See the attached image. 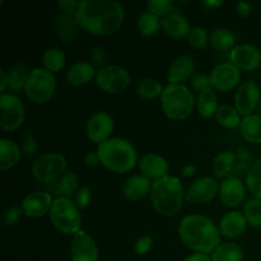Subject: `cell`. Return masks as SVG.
<instances>
[{"label":"cell","instance_id":"35","mask_svg":"<svg viewBox=\"0 0 261 261\" xmlns=\"http://www.w3.org/2000/svg\"><path fill=\"white\" fill-rule=\"evenodd\" d=\"M42 64L46 70L51 71L53 74L59 73L63 70L66 64V56L60 48L51 47L43 53L42 55Z\"/></svg>","mask_w":261,"mask_h":261},{"label":"cell","instance_id":"2","mask_svg":"<svg viewBox=\"0 0 261 261\" xmlns=\"http://www.w3.org/2000/svg\"><path fill=\"white\" fill-rule=\"evenodd\" d=\"M178 236L191 251L212 255L221 245L219 227L211 218L201 214H189L180 222Z\"/></svg>","mask_w":261,"mask_h":261},{"label":"cell","instance_id":"40","mask_svg":"<svg viewBox=\"0 0 261 261\" xmlns=\"http://www.w3.org/2000/svg\"><path fill=\"white\" fill-rule=\"evenodd\" d=\"M147 7L148 10L158 18H165L175 12V4L171 0H148Z\"/></svg>","mask_w":261,"mask_h":261},{"label":"cell","instance_id":"31","mask_svg":"<svg viewBox=\"0 0 261 261\" xmlns=\"http://www.w3.org/2000/svg\"><path fill=\"white\" fill-rule=\"evenodd\" d=\"M234 165H236V154L231 150L221 152L216 155L213 161L214 176L217 178L229 177V173L233 172Z\"/></svg>","mask_w":261,"mask_h":261},{"label":"cell","instance_id":"24","mask_svg":"<svg viewBox=\"0 0 261 261\" xmlns=\"http://www.w3.org/2000/svg\"><path fill=\"white\" fill-rule=\"evenodd\" d=\"M96 66L91 61H76L66 71V81L74 87H82L96 78Z\"/></svg>","mask_w":261,"mask_h":261},{"label":"cell","instance_id":"46","mask_svg":"<svg viewBox=\"0 0 261 261\" xmlns=\"http://www.w3.org/2000/svg\"><path fill=\"white\" fill-rule=\"evenodd\" d=\"M152 246H153V239H152V237L148 236V234H143V236H140L139 239L137 240V242H135L134 252L137 255H140V256H143V255H147L148 252L150 251Z\"/></svg>","mask_w":261,"mask_h":261},{"label":"cell","instance_id":"8","mask_svg":"<svg viewBox=\"0 0 261 261\" xmlns=\"http://www.w3.org/2000/svg\"><path fill=\"white\" fill-rule=\"evenodd\" d=\"M66 160L59 153H43L32 165V175L40 184H54L65 173Z\"/></svg>","mask_w":261,"mask_h":261},{"label":"cell","instance_id":"52","mask_svg":"<svg viewBox=\"0 0 261 261\" xmlns=\"http://www.w3.org/2000/svg\"><path fill=\"white\" fill-rule=\"evenodd\" d=\"M184 261H212L211 255L206 254H199V252H193L191 255H189Z\"/></svg>","mask_w":261,"mask_h":261},{"label":"cell","instance_id":"1","mask_svg":"<svg viewBox=\"0 0 261 261\" xmlns=\"http://www.w3.org/2000/svg\"><path fill=\"white\" fill-rule=\"evenodd\" d=\"M79 28L96 36H110L121 28L124 7L116 0H82L75 13Z\"/></svg>","mask_w":261,"mask_h":261},{"label":"cell","instance_id":"10","mask_svg":"<svg viewBox=\"0 0 261 261\" xmlns=\"http://www.w3.org/2000/svg\"><path fill=\"white\" fill-rule=\"evenodd\" d=\"M96 83L99 89L109 94L124 92L130 84V74L125 68L119 65H106L99 68L96 74Z\"/></svg>","mask_w":261,"mask_h":261},{"label":"cell","instance_id":"5","mask_svg":"<svg viewBox=\"0 0 261 261\" xmlns=\"http://www.w3.org/2000/svg\"><path fill=\"white\" fill-rule=\"evenodd\" d=\"M162 110L171 120H185L193 112L196 105L194 93L185 84H168L161 96Z\"/></svg>","mask_w":261,"mask_h":261},{"label":"cell","instance_id":"37","mask_svg":"<svg viewBox=\"0 0 261 261\" xmlns=\"http://www.w3.org/2000/svg\"><path fill=\"white\" fill-rule=\"evenodd\" d=\"M137 27L140 35L144 36V37H152L160 31L162 25H161V19L157 15L150 12H145L138 18Z\"/></svg>","mask_w":261,"mask_h":261},{"label":"cell","instance_id":"14","mask_svg":"<svg viewBox=\"0 0 261 261\" xmlns=\"http://www.w3.org/2000/svg\"><path fill=\"white\" fill-rule=\"evenodd\" d=\"M115 129L114 119L110 114L105 111H98L92 115L87 121L86 132L87 137L92 143L102 144L111 139V134Z\"/></svg>","mask_w":261,"mask_h":261},{"label":"cell","instance_id":"38","mask_svg":"<svg viewBox=\"0 0 261 261\" xmlns=\"http://www.w3.org/2000/svg\"><path fill=\"white\" fill-rule=\"evenodd\" d=\"M163 87L157 79L154 78H144L138 82L137 93L138 96L144 99H153L162 96Z\"/></svg>","mask_w":261,"mask_h":261},{"label":"cell","instance_id":"6","mask_svg":"<svg viewBox=\"0 0 261 261\" xmlns=\"http://www.w3.org/2000/svg\"><path fill=\"white\" fill-rule=\"evenodd\" d=\"M50 222L64 234H75L81 231L82 216L79 208L71 199L56 198L50 209Z\"/></svg>","mask_w":261,"mask_h":261},{"label":"cell","instance_id":"20","mask_svg":"<svg viewBox=\"0 0 261 261\" xmlns=\"http://www.w3.org/2000/svg\"><path fill=\"white\" fill-rule=\"evenodd\" d=\"M195 60L191 55H181L172 61L167 73L170 84H184L190 81L195 71Z\"/></svg>","mask_w":261,"mask_h":261},{"label":"cell","instance_id":"56","mask_svg":"<svg viewBox=\"0 0 261 261\" xmlns=\"http://www.w3.org/2000/svg\"><path fill=\"white\" fill-rule=\"evenodd\" d=\"M260 79H261V71H260Z\"/></svg>","mask_w":261,"mask_h":261},{"label":"cell","instance_id":"22","mask_svg":"<svg viewBox=\"0 0 261 261\" xmlns=\"http://www.w3.org/2000/svg\"><path fill=\"white\" fill-rule=\"evenodd\" d=\"M161 25L167 36H170L173 40H182L188 38L189 33L191 31L190 22L185 15L178 12H173L168 14L167 17L161 19Z\"/></svg>","mask_w":261,"mask_h":261},{"label":"cell","instance_id":"47","mask_svg":"<svg viewBox=\"0 0 261 261\" xmlns=\"http://www.w3.org/2000/svg\"><path fill=\"white\" fill-rule=\"evenodd\" d=\"M92 193L88 186H82L75 194V204L79 209H84L91 203Z\"/></svg>","mask_w":261,"mask_h":261},{"label":"cell","instance_id":"30","mask_svg":"<svg viewBox=\"0 0 261 261\" xmlns=\"http://www.w3.org/2000/svg\"><path fill=\"white\" fill-rule=\"evenodd\" d=\"M211 257L212 261H244L245 252L236 242H224L214 250Z\"/></svg>","mask_w":261,"mask_h":261},{"label":"cell","instance_id":"9","mask_svg":"<svg viewBox=\"0 0 261 261\" xmlns=\"http://www.w3.org/2000/svg\"><path fill=\"white\" fill-rule=\"evenodd\" d=\"M25 119L22 99L13 93L0 94V127L5 132L19 129Z\"/></svg>","mask_w":261,"mask_h":261},{"label":"cell","instance_id":"42","mask_svg":"<svg viewBox=\"0 0 261 261\" xmlns=\"http://www.w3.org/2000/svg\"><path fill=\"white\" fill-rule=\"evenodd\" d=\"M23 211L22 206H17V205H12L9 208L5 209L2 214V223L4 224L5 227H10L14 226L23 216Z\"/></svg>","mask_w":261,"mask_h":261},{"label":"cell","instance_id":"13","mask_svg":"<svg viewBox=\"0 0 261 261\" xmlns=\"http://www.w3.org/2000/svg\"><path fill=\"white\" fill-rule=\"evenodd\" d=\"M261 99V92L259 86L255 82H244L239 86L234 93V107L240 115L250 116L254 115L255 110L259 107Z\"/></svg>","mask_w":261,"mask_h":261},{"label":"cell","instance_id":"21","mask_svg":"<svg viewBox=\"0 0 261 261\" xmlns=\"http://www.w3.org/2000/svg\"><path fill=\"white\" fill-rule=\"evenodd\" d=\"M247 221L241 212L232 211L224 214L219 222V232L226 239H237L247 229Z\"/></svg>","mask_w":261,"mask_h":261},{"label":"cell","instance_id":"4","mask_svg":"<svg viewBox=\"0 0 261 261\" xmlns=\"http://www.w3.org/2000/svg\"><path fill=\"white\" fill-rule=\"evenodd\" d=\"M150 201L154 211L161 216H176L182 208L184 203V188L180 178L166 176L154 181L150 191Z\"/></svg>","mask_w":261,"mask_h":261},{"label":"cell","instance_id":"49","mask_svg":"<svg viewBox=\"0 0 261 261\" xmlns=\"http://www.w3.org/2000/svg\"><path fill=\"white\" fill-rule=\"evenodd\" d=\"M236 10H237V13L241 15V17L247 18L251 15L252 5L250 4V3H246V2H240V3H237Z\"/></svg>","mask_w":261,"mask_h":261},{"label":"cell","instance_id":"41","mask_svg":"<svg viewBox=\"0 0 261 261\" xmlns=\"http://www.w3.org/2000/svg\"><path fill=\"white\" fill-rule=\"evenodd\" d=\"M209 38L211 37L208 36V32H206L205 28L194 27L191 28L190 33H189L188 42L193 48L200 50V48H204L206 45H208Z\"/></svg>","mask_w":261,"mask_h":261},{"label":"cell","instance_id":"54","mask_svg":"<svg viewBox=\"0 0 261 261\" xmlns=\"http://www.w3.org/2000/svg\"><path fill=\"white\" fill-rule=\"evenodd\" d=\"M223 4L222 2H219V0H205V2H203V5L206 8V9H216V8H219L221 5Z\"/></svg>","mask_w":261,"mask_h":261},{"label":"cell","instance_id":"19","mask_svg":"<svg viewBox=\"0 0 261 261\" xmlns=\"http://www.w3.org/2000/svg\"><path fill=\"white\" fill-rule=\"evenodd\" d=\"M139 170L143 176L149 178L150 181H158L168 176V163L162 155L157 153H147L143 155L138 162Z\"/></svg>","mask_w":261,"mask_h":261},{"label":"cell","instance_id":"26","mask_svg":"<svg viewBox=\"0 0 261 261\" xmlns=\"http://www.w3.org/2000/svg\"><path fill=\"white\" fill-rule=\"evenodd\" d=\"M79 190V177L75 172H65L58 181L51 184V195L71 199Z\"/></svg>","mask_w":261,"mask_h":261},{"label":"cell","instance_id":"50","mask_svg":"<svg viewBox=\"0 0 261 261\" xmlns=\"http://www.w3.org/2000/svg\"><path fill=\"white\" fill-rule=\"evenodd\" d=\"M84 163H86L88 167H96L101 163L99 161V155L97 152H88L86 155H84Z\"/></svg>","mask_w":261,"mask_h":261},{"label":"cell","instance_id":"29","mask_svg":"<svg viewBox=\"0 0 261 261\" xmlns=\"http://www.w3.org/2000/svg\"><path fill=\"white\" fill-rule=\"evenodd\" d=\"M218 107V98H217V94L213 88L206 89L198 96L196 110L203 119H211V117L216 116Z\"/></svg>","mask_w":261,"mask_h":261},{"label":"cell","instance_id":"27","mask_svg":"<svg viewBox=\"0 0 261 261\" xmlns=\"http://www.w3.org/2000/svg\"><path fill=\"white\" fill-rule=\"evenodd\" d=\"M20 147L13 140L3 138L0 140V168L3 171L15 167L20 161Z\"/></svg>","mask_w":261,"mask_h":261},{"label":"cell","instance_id":"3","mask_svg":"<svg viewBox=\"0 0 261 261\" xmlns=\"http://www.w3.org/2000/svg\"><path fill=\"white\" fill-rule=\"evenodd\" d=\"M101 165L115 173L130 172L138 163V153L133 143L122 138H111L97 148Z\"/></svg>","mask_w":261,"mask_h":261},{"label":"cell","instance_id":"34","mask_svg":"<svg viewBox=\"0 0 261 261\" xmlns=\"http://www.w3.org/2000/svg\"><path fill=\"white\" fill-rule=\"evenodd\" d=\"M30 73L31 71L28 70L27 66L22 65V64H17V65H14L8 71V78H9V87H8V89H9L10 93L17 94L20 91H24Z\"/></svg>","mask_w":261,"mask_h":261},{"label":"cell","instance_id":"17","mask_svg":"<svg viewBox=\"0 0 261 261\" xmlns=\"http://www.w3.org/2000/svg\"><path fill=\"white\" fill-rule=\"evenodd\" d=\"M246 185L237 176H229L219 186V199L227 208H236L246 198Z\"/></svg>","mask_w":261,"mask_h":261},{"label":"cell","instance_id":"12","mask_svg":"<svg viewBox=\"0 0 261 261\" xmlns=\"http://www.w3.org/2000/svg\"><path fill=\"white\" fill-rule=\"evenodd\" d=\"M219 186L217 178L211 176L198 177L186 190L185 200L194 204L211 203L219 194Z\"/></svg>","mask_w":261,"mask_h":261},{"label":"cell","instance_id":"18","mask_svg":"<svg viewBox=\"0 0 261 261\" xmlns=\"http://www.w3.org/2000/svg\"><path fill=\"white\" fill-rule=\"evenodd\" d=\"M54 199L47 191H35L28 194L22 203V211L24 216L30 218H40L46 213H50Z\"/></svg>","mask_w":261,"mask_h":261},{"label":"cell","instance_id":"53","mask_svg":"<svg viewBox=\"0 0 261 261\" xmlns=\"http://www.w3.org/2000/svg\"><path fill=\"white\" fill-rule=\"evenodd\" d=\"M196 167L194 165H186L184 166L182 170H181V173H182L184 177H191V176L195 175Z\"/></svg>","mask_w":261,"mask_h":261},{"label":"cell","instance_id":"16","mask_svg":"<svg viewBox=\"0 0 261 261\" xmlns=\"http://www.w3.org/2000/svg\"><path fill=\"white\" fill-rule=\"evenodd\" d=\"M70 250L73 261H99V252L96 242L91 234L83 229L73 234Z\"/></svg>","mask_w":261,"mask_h":261},{"label":"cell","instance_id":"36","mask_svg":"<svg viewBox=\"0 0 261 261\" xmlns=\"http://www.w3.org/2000/svg\"><path fill=\"white\" fill-rule=\"evenodd\" d=\"M246 188L254 199L261 200V158L250 166L246 173Z\"/></svg>","mask_w":261,"mask_h":261},{"label":"cell","instance_id":"11","mask_svg":"<svg viewBox=\"0 0 261 261\" xmlns=\"http://www.w3.org/2000/svg\"><path fill=\"white\" fill-rule=\"evenodd\" d=\"M212 88L219 92H229L241 82V70L231 61H224L213 68L209 74Z\"/></svg>","mask_w":261,"mask_h":261},{"label":"cell","instance_id":"44","mask_svg":"<svg viewBox=\"0 0 261 261\" xmlns=\"http://www.w3.org/2000/svg\"><path fill=\"white\" fill-rule=\"evenodd\" d=\"M89 59H91V63L94 66H99V68H103V66L109 65V54L101 46H96L91 50L89 54Z\"/></svg>","mask_w":261,"mask_h":261},{"label":"cell","instance_id":"33","mask_svg":"<svg viewBox=\"0 0 261 261\" xmlns=\"http://www.w3.org/2000/svg\"><path fill=\"white\" fill-rule=\"evenodd\" d=\"M234 42H236V36L227 28H217L209 38V43L217 51L233 50Z\"/></svg>","mask_w":261,"mask_h":261},{"label":"cell","instance_id":"51","mask_svg":"<svg viewBox=\"0 0 261 261\" xmlns=\"http://www.w3.org/2000/svg\"><path fill=\"white\" fill-rule=\"evenodd\" d=\"M8 87H9L8 73L5 70H0V92H2V93H7Z\"/></svg>","mask_w":261,"mask_h":261},{"label":"cell","instance_id":"48","mask_svg":"<svg viewBox=\"0 0 261 261\" xmlns=\"http://www.w3.org/2000/svg\"><path fill=\"white\" fill-rule=\"evenodd\" d=\"M79 4H81L79 0H59L58 2V7L60 9V13L69 15H75Z\"/></svg>","mask_w":261,"mask_h":261},{"label":"cell","instance_id":"7","mask_svg":"<svg viewBox=\"0 0 261 261\" xmlns=\"http://www.w3.org/2000/svg\"><path fill=\"white\" fill-rule=\"evenodd\" d=\"M56 91V79L51 71L45 68L31 70L24 87V93L31 102L37 105L46 103L54 97Z\"/></svg>","mask_w":261,"mask_h":261},{"label":"cell","instance_id":"15","mask_svg":"<svg viewBox=\"0 0 261 261\" xmlns=\"http://www.w3.org/2000/svg\"><path fill=\"white\" fill-rule=\"evenodd\" d=\"M229 61L241 71H254L261 66V51L250 43L234 46L229 54Z\"/></svg>","mask_w":261,"mask_h":261},{"label":"cell","instance_id":"45","mask_svg":"<svg viewBox=\"0 0 261 261\" xmlns=\"http://www.w3.org/2000/svg\"><path fill=\"white\" fill-rule=\"evenodd\" d=\"M37 140L31 132H27L22 138V150L25 157H32L37 152Z\"/></svg>","mask_w":261,"mask_h":261},{"label":"cell","instance_id":"23","mask_svg":"<svg viewBox=\"0 0 261 261\" xmlns=\"http://www.w3.org/2000/svg\"><path fill=\"white\" fill-rule=\"evenodd\" d=\"M153 182L143 175L130 176L122 185V195L130 201H137L150 195Z\"/></svg>","mask_w":261,"mask_h":261},{"label":"cell","instance_id":"32","mask_svg":"<svg viewBox=\"0 0 261 261\" xmlns=\"http://www.w3.org/2000/svg\"><path fill=\"white\" fill-rule=\"evenodd\" d=\"M216 120L221 126L226 129H236L241 126V115L237 109L231 105H221L216 112Z\"/></svg>","mask_w":261,"mask_h":261},{"label":"cell","instance_id":"39","mask_svg":"<svg viewBox=\"0 0 261 261\" xmlns=\"http://www.w3.org/2000/svg\"><path fill=\"white\" fill-rule=\"evenodd\" d=\"M244 216L252 228H261V200L251 199L244 205Z\"/></svg>","mask_w":261,"mask_h":261},{"label":"cell","instance_id":"55","mask_svg":"<svg viewBox=\"0 0 261 261\" xmlns=\"http://www.w3.org/2000/svg\"><path fill=\"white\" fill-rule=\"evenodd\" d=\"M259 111H260V115H261V99H260V105H259Z\"/></svg>","mask_w":261,"mask_h":261},{"label":"cell","instance_id":"28","mask_svg":"<svg viewBox=\"0 0 261 261\" xmlns=\"http://www.w3.org/2000/svg\"><path fill=\"white\" fill-rule=\"evenodd\" d=\"M242 138L252 144H261V115H250L242 119L240 126Z\"/></svg>","mask_w":261,"mask_h":261},{"label":"cell","instance_id":"43","mask_svg":"<svg viewBox=\"0 0 261 261\" xmlns=\"http://www.w3.org/2000/svg\"><path fill=\"white\" fill-rule=\"evenodd\" d=\"M190 87L194 92H198V93L200 94L201 92L212 88L211 76L203 73L194 74L193 78L190 79Z\"/></svg>","mask_w":261,"mask_h":261},{"label":"cell","instance_id":"25","mask_svg":"<svg viewBox=\"0 0 261 261\" xmlns=\"http://www.w3.org/2000/svg\"><path fill=\"white\" fill-rule=\"evenodd\" d=\"M53 25L55 28V32L58 37L63 41L64 43H69L74 40L78 31L79 25L76 23V19L74 15L64 14L59 13L54 17Z\"/></svg>","mask_w":261,"mask_h":261}]
</instances>
